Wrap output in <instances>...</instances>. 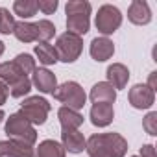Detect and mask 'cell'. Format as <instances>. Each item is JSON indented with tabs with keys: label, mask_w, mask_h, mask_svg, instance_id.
Here are the masks:
<instances>
[{
	"label": "cell",
	"mask_w": 157,
	"mask_h": 157,
	"mask_svg": "<svg viewBox=\"0 0 157 157\" xmlns=\"http://www.w3.org/2000/svg\"><path fill=\"white\" fill-rule=\"evenodd\" d=\"M35 30H37V41H41V43H48L56 35V26L46 19L35 22Z\"/></svg>",
	"instance_id": "cell-23"
},
{
	"label": "cell",
	"mask_w": 157,
	"mask_h": 157,
	"mask_svg": "<svg viewBox=\"0 0 157 157\" xmlns=\"http://www.w3.org/2000/svg\"><path fill=\"white\" fill-rule=\"evenodd\" d=\"M13 30H15V19H13V15L10 13V10L0 8V33L10 35V33H13Z\"/></svg>",
	"instance_id": "cell-25"
},
{
	"label": "cell",
	"mask_w": 157,
	"mask_h": 157,
	"mask_svg": "<svg viewBox=\"0 0 157 157\" xmlns=\"http://www.w3.org/2000/svg\"><path fill=\"white\" fill-rule=\"evenodd\" d=\"M54 96L65 104V107L68 109H74V111H80L83 105H85V91L82 89L80 83H76V82H65L63 85H59L54 93Z\"/></svg>",
	"instance_id": "cell-5"
},
{
	"label": "cell",
	"mask_w": 157,
	"mask_h": 157,
	"mask_svg": "<svg viewBox=\"0 0 157 157\" xmlns=\"http://www.w3.org/2000/svg\"><path fill=\"white\" fill-rule=\"evenodd\" d=\"M113 54H115L113 41H109L107 37H96V39H93V43H91V57L94 61H100V63L107 61V59L113 57Z\"/></svg>",
	"instance_id": "cell-11"
},
{
	"label": "cell",
	"mask_w": 157,
	"mask_h": 157,
	"mask_svg": "<svg viewBox=\"0 0 157 157\" xmlns=\"http://www.w3.org/2000/svg\"><path fill=\"white\" fill-rule=\"evenodd\" d=\"M91 100L93 104H111L117 100V91L107 83V82H100L91 89Z\"/></svg>",
	"instance_id": "cell-15"
},
{
	"label": "cell",
	"mask_w": 157,
	"mask_h": 157,
	"mask_svg": "<svg viewBox=\"0 0 157 157\" xmlns=\"http://www.w3.org/2000/svg\"><path fill=\"white\" fill-rule=\"evenodd\" d=\"M37 10H41L44 15H52L57 10V0H39Z\"/></svg>",
	"instance_id": "cell-28"
},
{
	"label": "cell",
	"mask_w": 157,
	"mask_h": 157,
	"mask_svg": "<svg viewBox=\"0 0 157 157\" xmlns=\"http://www.w3.org/2000/svg\"><path fill=\"white\" fill-rule=\"evenodd\" d=\"M6 133H8V137H11L13 140L24 142V144H30V146H33V142L37 140V131H35V128H33L21 113L10 115V118L6 120Z\"/></svg>",
	"instance_id": "cell-3"
},
{
	"label": "cell",
	"mask_w": 157,
	"mask_h": 157,
	"mask_svg": "<svg viewBox=\"0 0 157 157\" xmlns=\"http://www.w3.org/2000/svg\"><path fill=\"white\" fill-rule=\"evenodd\" d=\"M2 54H4V43L0 41V56H2Z\"/></svg>",
	"instance_id": "cell-32"
},
{
	"label": "cell",
	"mask_w": 157,
	"mask_h": 157,
	"mask_svg": "<svg viewBox=\"0 0 157 157\" xmlns=\"http://www.w3.org/2000/svg\"><path fill=\"white\" fill-rule=\"evenodd\" d=\"M4 117H6V115H4V111H2V109H0V122H2V120H4Z\"/></svg>",
	"instance_id": "cell-33"
},
{
	"label": "cell",
	"mask_w": 157,
	"mask_h": 157,
	"mask_svg": "<svg viewBox=\"0 0 157 157\" xmlns=\"http://www.w3.org/2000/svg\"><path fill=\"white\" fill-rule=\"evenodd\" d=\"M140 157H155V148L151 144H144L140 148Z\"/></svg>",
	"instance_id": "cell-30"
},
{
	"label": "cell",
	"mask_w": 157,
	"mask_h": 157,
	"mask_svg": "<svg viewBox=\"0 0 157 157\" xmlns=\"http://www.w3.org/2000/svg\"><path fill=\"white\" fill-rule=\"evenodd\" d=\"M8 96H10V89H8V85H6L2 80H0V105H4V104H6Z\"/></svg>",
	"instance_id": "cell-29"
},
{
	"label": "cell",
	"mask_w": 157,
	"mask_h": 157,
	"mask_svg": "<svg viewBox=\"0 0 157 157\" xmlns=\"http://www.w3.org/2000/svg\"><path fill=\"white\" fill-rule=\"evenodd\" d=\"M13 63L21 68V72H22L24 76H28L30 72L35 70V59H33L30 54H19V56L13 59Z\"/></svg>",
	"instance_id": "cell-26"
},
{
	"label": "cell",
	"mask_w": 157,
	"mask_h": 157,
	"mask_svg": "<svg viewBox=\"0 0 157 157\" xmlns=\"http://www.w3.org/2000/svg\"><path fill=\"white\" fill-rule=\"evenodd\" d=\"M35 157H65V148H63V144L48 139L39 144Z\"/></svg>",
	"instance_id": "cell-20"
},
{
	"label": "cell",
	"mask_w": 157,
	"mask_h": 157,
	"mask_svg": "<svg viewBox=\"0 0 157 157\" xmlns=\"http://www.w3.org/2000/svg\"><path fill=\"white\" fill-rule=\"evenodd\" d=\"M115 118V111L111 104H94L91 109V122L96 128H105L113 122Z\"/></svg>",
	"instance_id": "cell-14"
},
{
	"label": "cell",
	"mask_w": 157,
	"mask_h": 157,
	"mask_svg": "<svg viewBox=\"0 0 157 157\" xmlns=\"http://www.w3.org/2000/svg\"><path fill=\"white\" fill-rule=\"evenodd\" d=\"M13 11H15V15L22 17V19H30L37 13V2L35 0H15Z\"/></svg>",
	"instance_id": "cell-22"
},
{
	"label": "cell",
	"mask_w": 157,
	"mask_h": 157,
	"mask_svg": "<svg viewBox=\"0 0 157 157\" xmlns=\"http://www.w3.org/2000/svg\"><path fill=\"white\" fill-rule=\"evenodd\" d=\"M35 56L39 57V61L43 65H54L57 63V52L52 44L48 43H39L35 44Z\"/></svg>",
	"instance_id": "cell-21"
},
{
	"label": "cell",
	"mask_w": 157,
	"mask_h": 157,
	"mask_svg": "<svg viewBox=\"0 0 157 157\" xmlns=\"http://www.w3.org/2000/svg\"><path fill=\"white\" fill-rule=\"evenodd\" d=\"M8 89H10V94H11L13 98H22V96H26V94L32 91V80H30L28 76H24V78H21L17 83H13V85L8 87Z\"/></svg>",
	"instance_id": "cell-24"
},
{
	"label": "cell",
	"mask_w": 157,
	"mask_h": 157,
	"mask_svg": "<svg viewBox=\"0 0 157 157\" xmlns=\"http://www.w3.org/2000/svg\"><path fill=\"white\" fill-rule=\"evenodd\" d=\"M89 157H124L128 140L118 133H96L85 142Z\"/></svg>",
	"instance_id": "cell-1"
},
{
	"label": "cell",
	"mask_w": 157,
	"mask_h": 157,
	"mask_svg": "<svg viewBox=\"0 0 157 157\" xmlns=\"http://www.w3.org/2000/svg\"><path fill=\"white\" fill-rule=\"evenodd\" d=\"M61 140H63V148L68 150L70 153H82L85 150V139L83 135L78 131V129H72V131H63L61 133Z\"/></svg>",
	"instance_id": "cell-16"
},
{
	"label": "cell",
	"mask_w": 157,
	"mask_h": 157,
	"mask_svg": "<svg viewBox=\"0 0 157 157\" xmlns=\"http://www.w3.org/2000/svg\"><path fill=\"white\" fill-rule=\"evenodd\" d=\"M122 24V13L118 8L111 6V4H105L98 10V15H96V30L102 33V35H111L115 33Z\"/></svg>",
	"instance_id": "cell-7"
},
{
	"label": "cell",
	"mask_w": 157,
	"mask_h": 157,
	"mask_svg": "<svg viewBox=\"0 0 157 157\" xmlns=\"http://www.w3.org/2000/svg\"><path fill=\"white\" fill-rule=\"evenodd\" d=\"M21 78H24V74L21 72V68L13 63V61H8V63H2L0 65V80H2L6 85H13L17 83Z\"/></svg>",
	"instance_id": "cell-18"
},
{
	"label": "cell",
	"mask_w": 157,
	"mask_h": 157,
	"mask_svg": "<svg viewBox=\"0 0 157 157\" xmlns=\"http://www.w3.org/2000/svg\"><path fill=\"white\" fill-rule=\"evenodd\" d=\"M67 11V32L82 37L91 26V4L87 0H70L65 6Z\"/></svg>",
	"instance_id": "cell-2"
},
{
	"label": "cell",
	"mask_w": 157,
	"mask_h": 157,
	"mask_svg": "<svg viewBox=\"0 0 157 157\" xmlns=\"http://www.w3.org/2000/svg\"><path fill=\"white\" fill-rule=\"evenodd\" d=\"M57 117H59V122H61V128L63 131H72V129H78L82 124H83V117L74 111V109H68V107H61L57 111Z\"/></svg>",
	"instance_id": "cell-17"
},
{
	"label": "cell",
	"mask_w": 157,
	"mask_h": 157,
	"mask_svg": "<svg viewBox=\"0 0 157 157\" xmlns=\"http://www.w3.org/2000/svg\"><path fill=\"white\" fill-rule=\"evenodd\" d=\"M54 48L57 52V61L74 63L78 57H80L82 50H83V41H82V37L65 32V33H61L57 37V43H56Z\"/></svg>",
	"instance_id": "cell-4"
},
{
	"label": "cell",
	"mask_w": 157,
	"mask_h": 157,
	"mask_svg": "<svg viewBox=\"0 0 157 157\" xmlns=\"http://www.w3.org/2000/svg\"><path fill=\"white\" fill-rule=\"evenodd\" d=\"M128 19L137 24V26H144L151 21V11L150 6L144 2V0H133L129 10H128Z\"/></svg>",
	"instance_id": "cell-12"
},
{
	"label": "cell",
	"mask_w": 157,
	"mask_h": 157,
	"mask_svg": "<svg viewBox=\"0 0 157 157\" xmlns=\"http://www.w3.org/2000/svg\"><path fill=\"white\" fill-rule=\"evenodd\" d=\"M48 113H50V104L44 100V98H39V96H30L26 98L22 104H21V115L33 126H41L46 122L48 118Z\"/></svg>",
	"instance_id": "cell-6"
},
{
	"label": "cell",
	"mask_w": 157,
	"mask_h": 157,
	"mask_svg": "<svg viewBox=\"0 0 157 157\" xmlns=\"http://www.w3.org/2000/svg\"><path fill=\"white\" fill-rule=\"evenodd\" d=\"M155 102V93L142 83H137L129 89V104L135 109H148Z\"/></svg>",
	"instance_id": "cell-8"
},
{
	"label": "cell",
	"mask_w": 157,
	"mask_h": 157,
	"mask_svg": "<svg viewBox=\"0 0 157 157\" xmlns=\"http://www.w3.org/2000/svg\"><path fill=\"white\" fill-rule=\"evenodd\" d=\"M133 157H137V155H133Z\"/></svg>",
	"instance_id": "cell-34"
},
{
	"label": "cell",
	"mask_w": 157,
	"mask_h": 157,
	"mask_svg": "<svg viewBox=\"0 0 157 157\" xmlns=\"http://www.w3.org/2000/svg\"><path fill=\"white\" fill-rule=\"evenodd\" d=\"M32 85H35L44 94H54L57 89V80H56L54 72H50L48 68H35L33 78H32Z\"/></svg>",
	"instance_id": "cell-9"
},
{
	"label": "cell",
	"mask_w": 157,
	"mask_h": 157,
	"mask_svg": "<svg viewBox=\"0 0 157 157\" xmlns=\"http://www.w3.org/2000/svg\"><path fill=\"white\" fill-rule=\"evenodd\" d=\"M0 157H33V148L19 140H0Z\"/></svg>",
	"instance_id": "cell-10"
},
{
	"label": "cell",
	"mask_w": 157,
	"mask_h": 157,
	"mask_svg": "<svg viewBox=\"0 0 157 157\" xmlns=\"http://www.w3.org/2000/svg\"><path fill=\"white\" fill-rule=\"evenodd\" d=\"M155 74H157V72H151V74H150V82H148V87H150L151 91H155Z\"/></svg>",
	"instance_id": "cell-31"
},
{
	"label": "cell",
	"mask_w": 157,
	"mask_h": 157,
	"mask_svg": "<svg viewBox=\"0 0 157 157\" xmlns=\"http://www.w3.org/2000/svg\"><path fill=\"white\" fill-rule=\"evenodd\" d=\"M142 128L146 129L148 135H151V137L157 135V113H155V111H151V113H148V115L144 117Z\"/></svg>",
	"instance_id": "cell-27"
},
{
	"label": "cell",
	"mask_w": 157,
	"mask_h": 157,
	"mask_svg": "<svg viewBox=\"0 0 157 157\" xmlns=\"http://www.w3.org/2000/svg\"><path fill=\"white\" fill-rule=\"evenodd\" d=\"M13 35L21 41V43H33L37 41V30H35V24L32 22H15V30H13Z\"/></svg>",
	"instance_id": "cell-19"
},
{
	"label": "cell",
	"mask_w": 157,
	"mask_h": 157,
	"mask_svg": "<svg viewBox=\"0 0 157 157\" xmlns=\"http://www.w3.org/2000/svg\"><path fill=\"white\" fill-rule=\"evenodd\" d=\"M107 83L117 91V89H124L128 85V80H129V70L126 65L122 63H113L109 68H107Z\"/></svg>",
	"instance_id": "cell-13"
}]
</instances>
